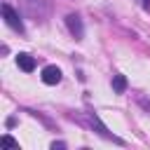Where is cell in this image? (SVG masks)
Segmentation results:
<instances>
[{
	"label": "cell",
	"instance_id": "obj_9",
	"mask_svg": "<svg viewBox=\"0 0 150 150\" xmlns=\"http://www.w3.org/2000/svg\"><path fill=\"white\" fill-rule=\"evenodd\" d=\"M63 148H66L63 141H54V143H52V150H63Z\"/></svg>",
	"mask_w": 150,
	"mask_h": 150
},
{
	"label": "cell",
	"instance_id": "obj_2",
	"mask_svg": "<svg viewBox=\"0 0 150 150\" xmlns=\"http://www.w3.org/2000/svg\"><path fill=\"white\" fill-rule=\"evenodd\" d=\"M87 120H89L91 129H94V131H96L98 136H103L105 141H112V143H117V145H124V141H122L120 136H115V134H110V131H108V127H105V124L101 122V117H98V115H96L94 110H89V112H87Z\"/></svg>",
	"mask_w": 150,
	"mask_h": 150
},
{
	"label": "cell",
	"instance_id": "obj_10",
	"mask_svg": "<svg viewBox=\"0 0 150 150\" xmlns=\"http://www.w3.org/2000/svg\"><path fill=\"white\" fill-rule=\"evenodd\" d=\"M138 103H141L145 110H150V101H148V98H143V96H141V98H138Z\"/></svg>",
	"mask_w": 150,
	"mask_h": 150
},
{
	"label": "cell",
	"instance_id": "obj_11",
	"mask_svg": "<svg viewBox=\"0 0 150 150\" xmlns=\"http://www.w3.org/2000/svg\"><path fill=\"white\" fill-rule=\"evenodd\" d=\"M138 5H141L143 9H150V0H138Z\"/></svg>",
	"mask_w": 150,
	"mask_h": 150
},
{
	"label": "cell",
	"instance_id": "obj_6",
	"mask_svg": "<svg viewBox=\"0 0 150 150\" xmlns=\"http://www.w3.org/2000/svg\"><path fill=\"white\" fill-rule=\"evenodd\" d=\"M16 66H19L23 73H33V70H35V59H33L30 54L21 52V54H16Z\"/></svg>",
	"mask_w": 150,
	"mask_h": 150
},
{
	"label": "cell",
	"instance_id": "obj_8",
	"mask_svg": "<svg viewBox=\"0 0 150 150\" xmlns=\"http://www.w3.org/2000/svg\"><path fill=\"white\" fill-rule=\"evenodd\" d=\"M0 143H2V145H7V148H14V150H19V143H16V141H14L9 134H5V136L0 138Z\"/></svg>",
	"mask_w": 150,
	"mask_h": 150
},
{
	"label": "cell",
	"instance_id": "obj_7",
	"mask_svg": "<svg viewBox=\"0 0 150 150\" xmlns=\"http://www.w3.org/2000/svg\"><path fill=\"white\" fill-rule=\"evenodd\" d=\"M127 87H129V84H127V77H124V75H120V73L112 75V91H115V94H124Z\"/></svg>",
	"mask_w": 150,
	"mask_h": 150
},
{
	"label": "cell",
	"instance_id": "obj_1",
	"mask_svg": "<svg viewBox=\"0 0 150 150\" xmlns=\"http://www.w3.org/2000/svg\"><path fill=\"white\" fill-rule=\"evenodd\" d=\"M49 2L47 0H23V14L35 19V21H45L49 16Z\"/></svg>",
	"mask_w": 150,
	"mask_h": 150
},
{
	"label": "cell",
	"instance_id": "obj_4",
	"mask_svg": "<svg viewBox=\"0 0 150 150\" xmlns=\"http://www.w3.org/2000/svg\"><path fill=\"white\" fill-rule=\"evenodd\" d=\"M66 26H68V30H70V35L75 40H82L84 38V23H82L80 14H68L66 16Z\"/></svg>",
	"mask_w": 150,
	"mask_h": 150
},
{
	"label": "cell",
	"instance_id": "obj_5",
	"mask_svg": "<svg viewBox=\"0 0 150 150\" xmlns=\"http://www.w3.org/2000/svg\"><path fill=\"white\" fill-rule=\"evenodd\" d=\"M40 80H42L45 84H49V87L59 84V82H61V68H59V66H45L42 73H40Z\"/></svg>",
	"mask_w": 150,
	"mask_h": 150
},
{
	"label": "cell",
	"instance_id": "obj_3",
	"mask_svg": "<svg viewBox=\"0 0 150 150\" xmlns=\"http://www.w3.org/2000/svg\"><path fill=\"white\" fill-rule=\"evenodd\" d=\"M2 16H5V23L12 28V30H16L19 35H23L26 33V28H23V21H21V14L12 7V5H2Z\"/></svg>",
	"mask_w": 150,
	"mask_h": 150
}]
</instances>
